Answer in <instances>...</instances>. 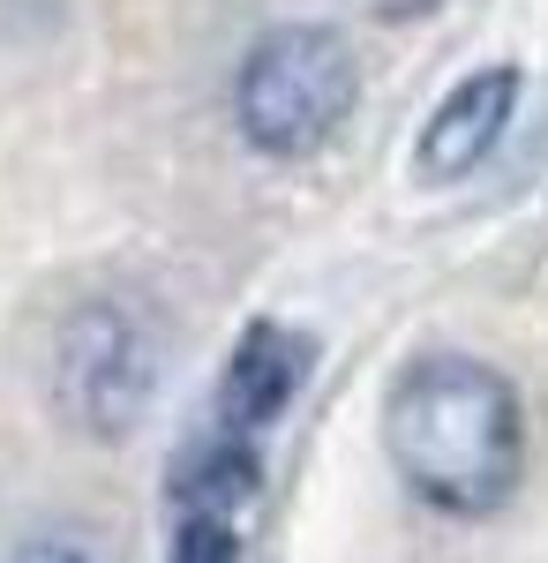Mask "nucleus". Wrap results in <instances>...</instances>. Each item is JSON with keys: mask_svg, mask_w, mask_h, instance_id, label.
I'll return each instance as SVG.
<instances>
[{"mask_svg": "<svg viewBox=\"0 0 548 563\" xmlns=\"http://www.w3.org/2000/svg\"><path fill=\"white\" fill-rule=\"evenodd\" d=\"M383 451L443 519H496L526 481V406L504 368L421 353L383 390Z\"/></svg>", "mask_w": 548, "mask_h": 563, "instance_id": "f257e3e1", "label": "nucleus"}, {"mask_svg": "<svg viewBox=\"0 0 548 563\" xmlns=\"http://www.w3.org/2000/svg\"><path fill=\"white\" fill-rule=\"evenodd\" d=\"M361 98L353 45L331 23H286L263 31L233 76V121L263 158H316Z\"/></svg>", "mask_w": 548, "mask_h": 563, "instance_id": "f03ea898", "label": "nucleus"}, {"mask_svg": "<svg viewBox=\"0 0 548 563\" xmlns=\"http://www.w3.org/2000/svg\"><path fill=\"white\" fill-rule=\"evenodd\" d=\"M158 384V331L128 294H90L61 316L53 361H45V398L68 429L84 435H128Z\"/></svg>", "mask_w": 548, "mask_h": 563, "instance_id": "7ed1b4c3", "label": "nucleus"}, {"mask_svg": "<svg viewBox=\"0 0 548 563\" xmlns=\"http://www.w3.org/2000/svg\"><path fill=\"white\" fill-rule=\"evenodd\" d=\"M308 361H316V346L300 331H286V323H249L241 346L226 353V368H218L211 421L218 429H241V435H271L286 421V406L300 398V384H308Z\"/></svg>", "mask_w": 548, "mask_h": 563, "instance_id": "20e7f679", "label": "nucleus"}, {"mask_svg": "<svg viewBox=\"0 0 548 563\" xmlns=\"http://www.w3.org/2000/svg\"><path fill=\"white\" fill-rule=\"evenodd\" d=\"M511 106H518V68H473V76H459V84L443 90V106L428 113V129H421V151H414L421 180L451 188V180L481 174L489 151H496L504 129H511Z\"/></svg>", "mask_w": 548, "mask_h": 563, "instance_id": "39448f33", "label": "nucleus"}, {"mask_svg": "<svg viewBox=\"0 0 548 563\" xmlns=\"http://www.w3.org/2000/svg\"><path fill=\"white\" fill-rule=\"evenodd\" d=\"M255 496H263V435L204 421V429L188 435V451L173 459L166 511H226V519H249Z\"/></svg>", "mask_w": 548, "mask_h": 563, "instance_id": "423d86ee", "label": "nucleus"}, {"mask_svg": "<svg viewBox=\"0 0 548 563\" xmlns=\"http://www.w3.org/2000/svg\"><path fill=\"white\" fill-rule=\"evenodd\" d=\"M166 563H241V519H226V511H166Z\"/></svg>", "mask_w": 548, "mask_h": 563, "instance_id": "0eeeda50", "label": "nucleus"}, {"mask_svg": "<svg viewBox=\"0 0 548 563\" xmlns=\"http://www.w3.org/2000/svg\"><path fill=\"white\" fill-rule=\"evenodd\" d=\"M8 563H106V549L90 541L84 526H45V533H31Z\"/></svg>", "mask_w": 548, "mask_h": 563, "instance_id": "6e6552de", "label": "nucleus"}, {"mask_svg": "<svg viewBox=\"0 0 548 563\" xmlns=\"http://www.w3.org/2000/svg\"><path fill=\"white\" fill-rule=\"evenodd\" d=\"M369 15H383V23H414V15H436L443 0H361Z\"/></svg>", "mask_w": 548, "mask_h": 563, "instance_id": "1a4fd4ad", "label": "nucleus"}]
</instances>
